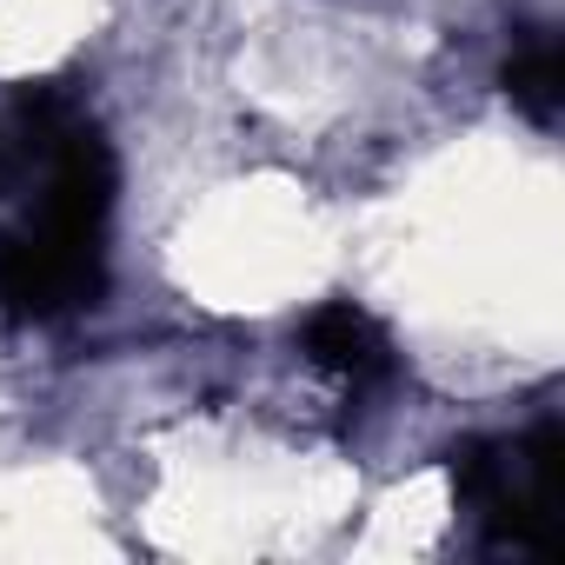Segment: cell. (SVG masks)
<instances>
[{"instance_id":"cell-1","label":"cell","mask_w":565,"mask_h":565,"mask_svg":"<svg viewBox=\"0 0 565 565\" xmlns=\"http://www.w3.org/2000/svg\"><path fill=\"white\" fill-rule=\"evenodd\" d=\"M452 492L486 519L492 539L525 552L565 545V433L545 419L525 439H466L452 452Z\"/></svg>"},{"instance_id":"cell-2","label":"cell","mask_w":565,"mask_h":565,"mask_svg":"<svg viewBox=\"0 0 565 565\" xmlns=\"http://www.w3.org/2000/svg\"><path fill=\"white\" fill-rule=\"evenodd\" d=\"M100 294V246L47 239V233H0V313L54 320Z\"/></svg>"},{"instance_id":"cell-3","label":"cell","mask_w":565,"mask_h":565,"mask_svg":"<svg viewBox=\"0 0 565 565\" xmlns=\"http://www.w3.org/2000/svg\"><path fill=\"white\" fill-rule=\"evenodd\" d=\"M307 353H313V366L340 373L347 386H380V380L393 373L386 333H380L353 300H333V307H320V313L307 320Z\"/></svg>"},{"instance_id":"cell-4","label":"cell","mask_w":565,"mask_h":565,"mask_svg":"<svg viewBox=\"0 0 565 565\" xmlns=\"http://www.w3.org/2000/svg\"><path fill=\"white\" fill-rule=\"evenodd\" d=\"M505 87L539 127H552L558 107H565V54H558V41L552 34H525L512 47V61H505Z\"/></svg>"}]
</instances>
